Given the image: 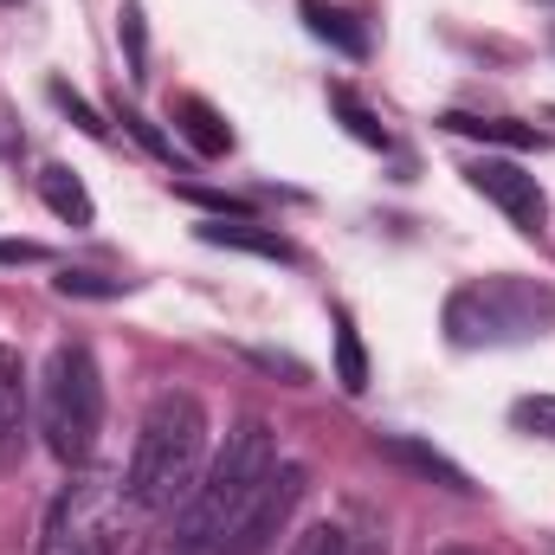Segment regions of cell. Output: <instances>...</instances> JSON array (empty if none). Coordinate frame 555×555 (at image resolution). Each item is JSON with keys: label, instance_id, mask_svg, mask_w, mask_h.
I'll return each instance as SVG.
<instances>
[{"label": "cell", "instance_id": "obj_1", "mask_svg": "<svg viewBox=\"0 0 555 555\" xmlns=\"http://www.w3.org/2000/svg\"><path fill=\"white\" fill-rule=\"evenodd\" d=\"M272 465H278L272 426H266V420H240V426L227 433V446L207 459V472H201V485L188 491V504L175 511V524H168L142 555H214L220 537L240 524V511L259 498V485L272 478Z\"/></svg>", "mask_w": 555, "mask_h": 555}, {"label": "cell", "instance_id": "obj_2", "mask_svg": "<svg viewBox=\"0 0 555 555\" xmlns=\"http://www.w3.org/2000/svg\"><path fill=\"white\" fill-rule=\"evenodd\" d=\"M207 472V408L181 388L155 395L149 414L137 426V452H130V478H124V498L149 511V517H168L188 504V491L201 485Z\"/></svg>", "mask_w": 555, "mask_h": 555}, {"label": "cell", "instance_id": "obj_3", "mask_svg": "<svg viewBox=\"0 0 555 555\" xmlns=\"http://www.w3.org/2000/svg\"><path fill=\"white\" fill-rule=\"evenodd\" d=\"M555 330V291L537 278L498 272L472 278L446 297V336L459 349H498V343H530Z\"/></svg>", "mask_w": 555, "mask_h": 555}, {"label": "cell", "instance_id": "obj_4", "mask_svg": "<svg viewBox=\"0 0 555 555\" xmlns=\"http://www.w3.org/2000/svg\"><path fill=\"white\" fill-rule=\"evenodd\" d=\"M104 433V375L85 343H59L39 375V439L59 465H91Z\"/></svg>", "mask_w": 555, "mask_h": 555}, {"label": "cell", "instance_id": "obj_5", "mask_svg": "<svg viewBox=\"0 0 555 555\" xmlns=\"http://www.w3.org/2000/svg\"><path fill=\"white\" fill-rule=\"evenodd\" d=\"M117 543H124V498H117V478L72 465V478H65L59 498L46 504L39 555H117Z\"/></svg>", "mask_w": 555, "mask_h": 555}, {"label": "cell", "instance_id": "obj_6", "mask_svg": "<svg viewBox=\"0 0 555 555\" xmlns=\"http://www.w3.org/2000/svg\"><path fill=\"white\" fill-rule=\"evenodd\" d=\"M304 485H310V472L304 465H272V478L259 485V498L240 511V524L220 537V550L214 555H266L278 543V530L291 524V511H297V498H304Z\"/></svg>", "mask_w": 555, "mask_h": 555}, {"label": "cell", "instance_id": "obj_7", "mask_svg": "<svg viewBox=\"0 0 555 555\" xmlns=\"http://www.w3.org/2000/svg\"><path fill=\"white\" fill-rule=\"evenodd\" d=\"M465 181L517 227V233H543V214H550V201H543V181L524 168V162H504V155H478L472 168H465Z\"/></svg>", "mask_w": 555, "mask_h": 555}, {"label": "cell", "instance_id": "obj_8", "mask_svg": "<svg viewBox=\"0 0 555 555\" xmlns=\"http://www.w3.org/2000/svg\"><path fill=\"white\" fill-rule=\"evenodd\" d=\"M375 452L388 459V465H401V472H414L426 485H439V491H459V498H472L478 485H472V472L459 465V459H446L439 446H426L414 433H375Z\"/></svg>", "mask_w": 555, "mask_h": 555}, {"label": "cell", "instance_id": "obj_9", "mask_svg": "<svg viewBox=\"0 0 555 555\" xmlns=\"http://www.w3.org/2000/svg\"><path fill=\"white\" fill-rule=\"evenodd\" d=\"M26 420H33V388H26V362L13 343H0V472L20 465L26 452Z\"/></svg>", "mask_w": 555, "mask_h": 555}, {"label": "cell", "instance_id": "obj_10", "mask_svg": "<svg viewBox=\"0 0 555 555\" xmlns=\"http://www.w3.org/2000/svg\"><path fill=\"white\" fill-rule=\"evenodd\" d=\"M201 233V246H227V253H253V259H272V266H291L297 259V246L278 233V227H259V220H201L194 227Z\"/></svg>", "mask_w": 555, "mask_h": 555}, {"label": "cell", "instance_id": "obj_11", "mask_svg": "<svg viewBox=\"0 0 555 555\" xmlns=\"http://www.w3.org/2000/svg\"><path fill=\"white\" fill-rule=\"evenodd\" d=\"M175 130H181V142L194 149V155H207V162H220L227 149H233V124L207 104V98H175Z\"/></svg>", "mask_w": 555, "mask_h": 555}, {"label": "cell", "instance_id": "obj_12", "mask_svg": "<svg viewBox=\"0 0 555 555\" xmlns=\"http://www.w3.org/2000/svg\"><path fill=\"white\" fill-rule=\"evenodd\" d=\"M39 201H46L65 227H98V201H91V188L78 181V168H65V162H46V168H39Z\"/></svg>", "mask_w": 555, "mask_h": 555}, {"label": "cell", "instance_id": "obj_13", "mask_svg": "<svg viewBox=\"0 0 555 555\" xmlns=\"http://www.w3.org/2000/svg\"><path fill=\"white\" fill-rule=\"evenodd\" d=\"M304 26H310L323 46H336L343 59H369V26H362L349 7H330V0H304Z\"/></svg>", "mask_w": 555, "mask_h": 555}, {"label": "cell", "instance_id": "obj_14", "mask_svg": "<svg viewBox=\"0 0 555 555\" xmlns=\"http://www.w3.org/2000/svg\"><path fill=\"white\" fill-rule=\"evenodd\" d=\"M439 130L452 137H472V142H498V149H537V124H517V117H472V111H446Z\"/></svg>", "mask_w": 555, "mask_h": 555}, {"label": "cell", "instance_id": "obj_15", "mask_svg": "<svg viewBox=\"0 0 555 555\" xmlns=\"http://www.w3.org/2000/svg\"><path fill=\"white\" fill-rule=\"evenodd\" d=\"M330 330H336V382H343V395H362V388H369V349H362V336H356V317L336 310Z\"/></svg>", "mask_w": 555, "mask_h": 555}, {"label": "cell", "instance_id": "obj_16", "mask_svg": "<svg viewBox=\"0 0 555 555\" xmlns=\"http://www.w3.org/2000/svg\"><path fill=\"white\" fill-rule=\"evenodd\" d=\"M330 111L343 117V130L362 142V149H388V130L375 124V111H369V104H362V98H356L349 85H330Z\"/></svg>", "mask_w": 555, "mask_h": 555}, {"label": "cell", "instance_id": "obj_17", "mask_svg": "<svg viewBox=\"0 0 555 555\" xmlns=\"http://www.w3.org/2000/svg\"><path fill=\"white\" fill-rule=\"evenodd\" d=\"M291 555H388L382 543H369V537H349L343 524H317V530H304L297 537V550Z\"/></svg>", "mask_w": 555, "mask_h": 555}, {"label": "cell", "instance_id": "obj_18", "mask_svg": "<svg viewBox=\"0 0 555 555\" xmlns=\"http://www.w3.org/2000/svg\"><path fill=\"white\" fill-rule=\"evenodd\" d=\"M46 91H52V104H59V111H65V117H72V124H78V130H85L91 142H111V124H104V117L91 111V98H78V91H72L65 78H52Z\"/></svg>", "mask_w": 555, "mask_h": 555}, {"label": "cell", "instance_id": "obj_19", "mask_svg": "<svg viewBox=\"0 0 555 555\" xmlns=\"http://www.w3.org/2000/svg\"><path fill=\"white\" fill-rule=\"evenodd\" d=\"M52 284H59V297H98V304L130 291V278H104V272H59Z\"/></svg>", "mask_w": 555, "mask_h": 555}, {"label": "cell", "instance_id": "obj_20", "mask_svg": "<svg viewBox=\"0 0 555 555\" xmlns=\"http://www.w3.org/2000/svg\"><path fill=\"white\" fill-rule=\"evenodd\" d=\"M124 52H130V78H149V33H142V0H124Z\"/></svg>", "mask_w": 555, "mask_h": 555}, {"label": "cell", "instance_id": "obj_21", "mask_svg": "<svg viewBox=\"0 0 555 555\" xmlns=\"http://www.w3.org/2000/svg\"><path fill=\"white\" fill-rule=\"evenodd\" d=\"M511 420L524 426V433H537V439H555V395H524Z\"/></svg>", "mask_w": 555, "mask_h": 555}, {"label": "cell", "instance_id": "obj_22", "mask_svg": "<svg viewBox=\"0 0 555 555\" xmlns=\"http://www.w3.org/2000/svg\"><path fill=\"white\" fill-rule=\"evenodd\" d=\"M52 253L39 240H0V266H46Z\"/></svg>", "mask_w": 555, "mask_h": 555}, {"label": "cell", "instance_id": "obj_23", "mask_svg": "<svg viewBox=\"0 0 555 555\" xmlns=\"http://www.w3.org/2000/svg\"><path fill=\"white\" fill-rule=\"evenodd\" d=\"M124 124H130V130H137V137H142V142H149V149H155V155H168V142L155 137V130H149V124H142L137 111H124Z\"/></svg>", "mask_w": 555, "mask_h": 555}, {"label": "cell", "instance_id": "obj_24", "mask_svg": "<svg viewBox=\"0 0 555 555\" xmlns=\"http://www.w3.org/2000/svg\"><path fill=\"white\" fill-rule=\"evenodd\" d=\"M439 555H478V550H439Z\"/></svg>", "mask_w": 555, "mask_h": 555}, {"label": "cell", "instance_id": "obj_25", "mask_svg": "<svg viewBox=\"0 0 555 555\" xmlns=\"http://www.w3.org/2000/svg\"><path fill=\"white\" fill-rule=\"evenodd\" d=\"M550 52H555V33H550Z\"/></svg>", "mask_w": 555, "mask_h": 555}, {"label": "cell", "instance_id": "obj_26", "mask_svg": "<svg viewBox=\"0 0 555 555\" xmlns=\"http://www.w3.org/2000/svg\"><path fill=\"white\" fill-rule=\"evenodd\" d=\"M550 7H555V0H550Z\"/></svg>", "mask_w": 555, "mask_h": 555}]
</instances>
